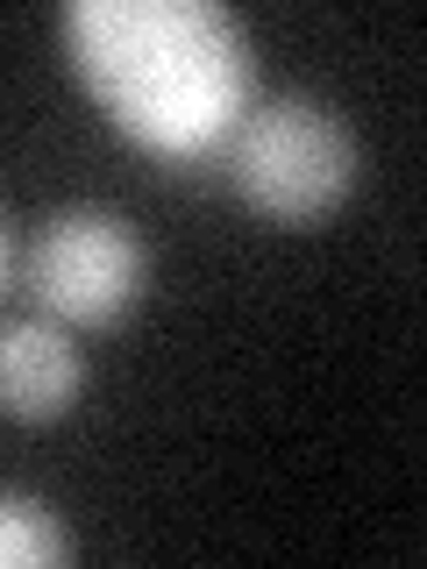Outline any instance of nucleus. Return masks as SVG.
<instances>
[{"mask_svg": "<svg viewBox=\"0 0 427 569\" xmlns=\"http://www.w3.org/2000/svg\"><path fill=\"white\" fill-rule=\"evenodd\" d=\"M71 562L64 520L29 491H0V569H50Z\"/></svg>", "mask_w": 427, "mask_h": 569, "instance_id": "39448f33", "label": "nucleus"}, {"mask_svg": "<svg viewBox=\"0 0 427 569\" xmlns=\"http://www.w3.org/2000/svg\"><path fill=\"white\" fill-rule=\"evenodd\" d=\"M221 164L249 213L307 228L356 192L364 157H356V136L335 107L307 93H278V100H249L236 114V129L221 136Z\"/></svg>", "mask_w": 427, "mask_h": 569, "instance_id": "f03ea898", "label": "nucleus"}, {"mask_svg": "<svg viewBox=\"0 0 427 569\" xmlns=\"http://www.w3.org/2000/svg\"><path fill=\"white\" fill-rule=\"evenodd\" d=\"M150 284V249L115 207H64L29 242V292L58 328H115Z\"/></svg>", "mask_w": 427, "mask_h": 569, "instance_id": "7ed1b4c3", "label": "nucleus"}, {"mask_svg": "<svg viewBox=\"0 0 427 569\" xmlns=\"http://www.w3.org/2000/svg\"><path fill=\"white\" fill-rule=\"evenodd\" d=\"M8 263H14V242H8V213H0V292H8Z\"/></svg>", "mask_w": 427, "mask_h": 569, "instance_id": "423d86ee", "label": "nucleus"}, {"mask_svg": "<svg viewBox=\"0 0 427 569\" xmlns=\"http://www.w3.org/2000/svg\"><path fill=\"white\" fill-rule=\"evenodd\" d=\"M86 363L58 320H8L0 328V413L8 420H58L79 406Z\"/></svg>", "mask_w": 427, "mask_h": 569, "instance_id": "20e7f679", "label": "nucleus"}, {"mask_svg": "<svg viewBox=\"0 0 427 569\" xmlns=\"http://www.w3.org/2000/svg\"><path fill=\"white\" fill-rule=\"evenodd\" d=\"M64 50L86 93L157 157H214L257 86L249 36L214 0H71Z\"/></svg>", "mask_w": 427, "mask_h": 569, "instance_id": "f257e3e1", "label": "nucleus"}]
</instances>
